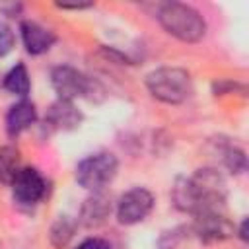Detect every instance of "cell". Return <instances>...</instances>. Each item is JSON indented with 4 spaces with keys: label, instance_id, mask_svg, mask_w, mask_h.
I'll list each match as a JSON object with an SVG mask.
<instances>
[{
    "label": "cell",
    "instance_id": "1",
    "mask_svg": "<svg viewBox=\"0 0 249 249\" xmlns=\"http://www.w3.org/2000/svg\"><path fill=\"white\" fill-rule=\"evenodd\" d=\"M161 27L183 43H196L206 35V21L198 10L181 2H165L158 8Z\"/></svg>",
    "mask_w": 249,
    "mask_h": 249
},
{
    "label": "cell",
    "instance_id": "2",
    "mask_svg": "<svg viewBox=\"0 0 249 249\" xmlns=\"http://www.w3.org/2000/svg\"><path fill=\"white\" fill-rule=\"evenodd\" d=\"M146 88L161 103L177 105L191 97L193 80L191 74L177 66H161L146 76Z\"/></svg>",
    "mask_w": 249,
    "mask_h": 249
},
{
    "label": "cell",
    "instance_id": "3",
    "mask_svg": "<svg viewBox=\"0 0 249 249\" xmlns=\"http://www.w3.org/2000/svg\"><path fill=\"white\" fill-rule=\"evenodd\" d=\"M51 84L58 99L74 101L76 97H86L88 101H97V91L103 93L101 86L82 74L72 66H56L51 72Z\"/></svg>",
    "mask_w": 249,
    "mask_h": 249
},
{
    "label": "cell",
    "instance_id": "4",
    "mask_svg": "<svg viewBox=\"0 0 249 249\" xmlns=\"http://www.w3.org/2000/svg\"><path fill=\"white\" fill-rule=\"evenodd\" d=\"M119 169V161L111 152H97L84 158L76 167V181L80 187L95 193L107 187Z\"/></svg>",
    "mask_w": 249,
    "mask_h": 249
},
{
    "label": "cell",
    "instance_id": "5",
    "mask_svg": "<svg viewBox=\"0 0 249 249\" xmlns=\"http://www.w3.org/2000/svg\"><path fill=\"white\" fill-rule=\"evenodd\" d=\"M154 208V195L144 187H134L126 191L117 202V220L124 226H134L142 222Z\"/></svg>",
    "mask_w": 249,
    "mask_h": 249
},
{
    "label": "cell",
    "instance_id": "6",
    "mask_svg": "<svg viewBox=\"0 0 249 249\" xmlns=\"http://www.w3.org/2000/svg\"><path fill=\"white\" fill-rule=\"evenodd\" d=\"M10 187L14 200L21 206L39 204L47 196V179L35 167H21Z\"/></svg>",
    "mask_w": 249,
    "mask_h": 249
},
{
    "label": "cell",
    "instance_id": "7",
    "mask_svg": "<svg viewBox=\"0 0 249 249\" xmlns=\"http://www.w3.org/2000/svg\"><path fill=\"white\" fill-rule=\"evenodd\" d=\"M193 231L204 243L224 241L235 233V226L230 222L224 210H204L195 214Z\"/></svg>",
    "mask_w": 249,
    "mask_h": 249
},
{
    "label": "cell",
    "instance_id": "8",
    "mask_svg": "<svg viewBox=\"0 0 249 249\" xmlns=\"http://www.w3.org/2000/svg\"><path fill=\"white\" fill-rule=\"evenodd\" d=\"M82 121H84L82 111L74 105V101H66V99H56L49 107L45 117V123L54 130H72L80 126Z\"/></svg>",
    "mask_w": 249,
    "mask_h": 249
},
{
    "label": "cell",
    "instance_id": "9",
    "mask_svg": "<svg viewBox=\"0 0 249 249\" xmlns=\"http://www.w3.org/2000/svg\"><path fill=\"white\" fill-rule=\"evenodd\" d=\"M19 33H21L23 47H25V51H27L29 54H43V53H47V51L54 45V41H56V35H54L51 29L43 27V25L37 23V21H29V19H27V21H21Z\"/></svg>",
    "mask_w": 249,
    "mask_h": 249
},
{
    "label": "cell",
    "instance_id": "10",
    "mask_svg": "<svg viewBox=\"0 0 249 249\" xmlns=\"http://www.w3.org/2000/svg\"><path fill=\"white\" fill-rule=\"evenodd\" d=\"M111 210H113L111 196L105 195L103 191H95L84 200V204L80 208V222L88 228L99 226L101 222H105L109 218Z\"/></svg>",
    "mask_w": 249,
    "mask_h": 249
},
{
    "label": "cell",
    "instance_id": "11",
    "mask_svg": "<svg viewBox=\"0 0 249 249\" xmlns=\"http://www.w3.org/2000/svg\"><path fill=\"white\" fill-rule=\"evenodd\" d=\"M37 121V109L29 99H21L18 103H14L6 115V130L8 134L14 138L18 134H21L23 130H27L31 124H35Z\"/></svg>",
    "mask_w": 249,
    "mask_h": 249
},
{
    "label": "cell",
    "instance_id": "12",
    "mask_svg": "<svg viewBox=\"0 0 249 249\" xmlns=\"http://www.w3.org/2000/svg\"><path fill=\"white\" fill-rule=\"evenodd\" d=\"M4 89L14 93V95H19L25 99V95L29 93L31 89V82H29V72L25 68V64H16L8 70V74L4 76Z\"/></svg>",
    "mask_w": 249,
    "mask_h": 249
},
{
    "label": "cell",
    "instance_id": "13",
    "mask_svg": "<svg viewBox=\"0 0 249 249\" xmlns=\"http://www.w3.org/2000/svg\"><path fill=\"white\" fill-rule=\"evenodd\" d=\"M21 169L19 165V150L12 144L0 148V183L12 185L14 177Z\"/></svg>",
    "mask_w": 249,
    "mask_h": 249
},
{
    "label": "cell",
    "instance_id": "14",
    "mask_svg": "<svg viewBox=\"0 0 249 249\" xmlns=\"http://www.w3.org/2000/svg\"><path fill=\"white\" fill-rule=\"evenodd\" d=\"M74 231H76V222L72 218H68V216H60L51 228V243L56 249H60L72 239Z\"/></svg>",
    "mask_w": 249,
    "mask_h": 249
},
{
    "label": "cell",
    "instance_id": "15",
    "mask_svg": "<svg viewBox=\"0 0 249 249\" xmlns=\"http://www.w3.org/2000/svg\"><path fill=\"white\" fill-rule=\"evenodd\" d=\"M222 161L224 165L228 167L230 173H243L247 169V160H245V152L228 144L224 150H222Z\"/></svg>",
    "mask_w": 249,
    "mask_h": 249
},
{
    "label": "cell",
    "instance_id": "16",
    "mask_svg": "<svg viewBox=\"0 0 249 249\" xmlns=\"http://www.w3.org/2000/svg\"><path fill=\"white\" fill-rule=\"evenodd\" d=\"M185 231H187L185 226H179V228H173V230H169V231H163L161 237L158 239V247H160V249H175V247L183 241Z\"/></svg>",
    "mask_w": 249,
    "mask_h": 249
},
{
    "label": "cell",
    "instance_id": "17",
    "mask_svg": "<svg viewBox=\"0 0 249 249\" xmlns=\"http://www.w3.org/2000/svg\"><path fill=\"white\" fill-rule=\"evenodd\" d=\"M14 43H16V37H14V31L10 29L8 23L0 21V58L6 56L12 49H14Z\"/></svg>",
    "mask_w": 249,
    "mask_h": 249
},
{
    "label": "cell",
    "instance_id": "18",
    "mask_svg": "<svg viewBox=\"0 0 249 249\" xmlns=\"http://www.w3.org/2000/svg\"><path fill=\"white\" fill-rule=\"evenodd\" d=\"M76 249H111V243L101 237H88Z\"/></svg>",
    "mask_w": 249,
    "mask_h": 249
},
{
    "label": "cell",
    "instance_id": "19",
    "mask_svg": "<svg viewBox=\"0 0 249 249\" xmlns=\"http://www.w3.org/2000/svg\"><path fill=\"white\" fill-rule=\"evenodd\" d=\"M58 8H62V10H84V8H89L91 4H56Z\"/></svg>",
    "mask_w": 249,
    "mask_h": 249
},
{
    "label": "cell",
    "instance_id": "20",
    "mask_svg": "<svg viewBox=\"0 0 249 249\" xmlns=\"http://www.w3.org/2000/svg\"><path fill=\"white\" fill-rule=\"evenodd\" d=\"M239 239H243V241H247V218L241 222V226H239Z\"/></svg>",
    "mask_w": 249,
    "mask_h": 249
}]
</instances>
